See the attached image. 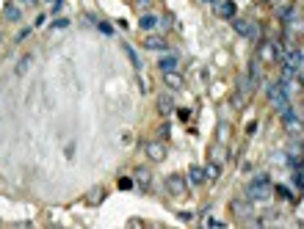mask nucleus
I'll list each match as a JSON object with an SVG mask.
<instances>
[{
    "instance_id": "nucleus-1",
    "label": "nucleus",
    "mask_w": 304,
    "mask_h": 229,
    "mask_svg": "<svg viewBox=\"0 0 304 229\" xmlns=\"http://www.w3.org/2000/svg\"><path fill=\"white\" fill-rule=\"evenodd\" d=\"M271 194V180L266 177V174H260V177H255V180L246 185V196L249 199H255V201H263V199H269Z\"/></svg>"
},
{
    "instance_id": "nucleus-17",
    "label": "nucleus",
    "mask_w": 304,
    "mask_h": 229,
    "mask_svg": "<svg viewBox=\"0 0 304 229\" xmlns=\"http://www.w3.org/2000/svg\"><path fill=\"white\" fill-rule=\"evenodd\" d=\"M219 174H221V163H207V166H205V177H207V180H219Z\"/></svg>"
},
{
    "instance_id": "nucleus-22",
    "label": "nucleus",
    "mask_w": 304,
    "mask_h": 229,
    "mask_svg": "<svg viewBox=\"0 0 304 229\" xmlns=\"http://www.w3.org/2000/svg\"><path fill=\"white\" fill-rule=\"evenodd\" d=\"M133 185H135V182L128 180V177H122V180H119V188H122V191H128V188H133Z\"/></svg>"
},
{
    "instance_id": "nucleus-2",
    "label": "nucleus",
    "mask_w": 304,
    "mask_h": 229,
    "mask_svg": "<svg viewBox=\"0 0 304 229\" xmlns=\"http://www.w3.org/2000/svg\"><path fill=\"white\" fill-rule=\"evenodd\" d=\"M269 102L274 105L276 111H282V108H288V105H290V99H288V83H285V80L269 86Z\"/></svg>"
},
{
    "instance_id": "nucleus-8",
    "label": "nucleus",
    "mask_w": 304,
    "mask_h": 229,
    "mask_svg": "<svg viewBox=\"0 0 304 229\" xmlns=\"http://www.w3.org/2000/svg\"><path fill=\"white\" fill-rule=\"evenodd\" d=\"M166 191H169L171 196H183L185 194V180L180 174H169V177H166Z\"/></svg>"
},
{
    "instance_id": "nucleus-18",
    "label": "nucleus",
    "mask_w": 304,
    "mask_h": 229,
    "mask_svg": "<svg viewBox=\"0 0 304 229\" xmlns=\"http://www.w3.org/2000/svg\"><path fill=\"white\" fill-rule=\"evenodd\" d=\"M233 210H235V215H243V218H246V215L252 213L246 201H235V204H233Z\"/></svg>"
},
{
    "instance_id": "nucleus-25",
    "label": "nucleus",
    "mask_w": 304,
    "mask_h": 229,
    "mask_svg": "<svg viewBox=\"0 0 304 229\" xmlns=\"http://www.w3.org/2000/svg\"><path fill=\"white\" fill-rule=\"evenodd\" d=\"M97 28H100V31H102V33H108V36H111V33H113V28H111V25H108V22H100Z\"/></svg>"
},
{
    "instance_id": "nucleus-26",
    "label": "nucleus",
    "mask_w": 304,
    "mask_h": 229,
    "mask_svg": "<svg viewBox=\"0 0 304 229\" xmlns=\"http://www.w3.org/2000/svg\"><path fill=\"white\" fill-rule=\"evenodd\" d=\"M293 182H296V188H304V174H302V171H299V174H296V177H293Z\"/></svg>"
},
{
    "instance_id": "nucleus-13",
    "label": "nucleus",
    "mask_w": 304,
    "mask_h": 229,
    "mask_svg": "<svg viewBox=\"0 0 304 229\" xmlns=\"http://www.w3.org/2000/svg\"><path fill=\"white\" fill-rule=\"evenodd\" d=\"M158 113H161V116H171V113H174V99L171 97H166V94H163V97H158Z\"/></svg>"
},
{
    "instance_id": "nucleus-21",
    "label": "nucleus",
    "mask_w": 304,
    "mask_h": 229,
    "mask_svg": "<svg viewBox=\"0 0 304 229\" xmlns=\"http://www.w3.org/2000/svg\"><path fill=\"white\" fill-rule=\"evenodd\" d=\"M135 180L141 182V185H147V180H149V174L144 171V168H138V171H135Z\"/></svg>"
},
{
    "instance_id": "nucleus-6",
    "label": "nucleus",
    "mask_w": 304,
    "mask_h": 229,
    "mask_svg": "<svg viewBox=\"0 0 304 229\" xmlns=\"http://www.w3.org/2000/svg\"><path fill=\"white\" fill-rule=\"evenodd\" d=\"M213 11L219 20H235V3L233 0H216L213 3Z\"/></svg>"
},
{
    "instance_id": "nucleus-15",
    "label": "nucleus",
    "mask_w": 304,
    "mask_h": 229,
    "mask_svg": "<svg viewBox=\"0 0 304 229\" xmlns=\"http://www.w3.org/2000/svg\"><path fill=\"white\" fill-rule=\"evenodd\" d=\"M158 69H161V72H171V69H177V56H163L161 61H158Z\"/></svg>"
},
{
    "instance_id": "nucleus-11",
    "label": "nucleus",
    "mask_w": 304,
    "mask_h": 229,
    "mask_svg": "<svg viewBox=\"0 0 304 229\" xmlns=\"http://www.w3.org/2000/svg\"><path fill=\"white\" fill-rule=\"evenodd\" d=\"M233 28H235V33L238 36H246V39H252V36H255V25H252V22H246V20H235L233 22Z\"/></svg>"
},
{
    "instance_id": "nucleus-16",
    "label": "nucleus",
    "mask_w": 304,
    "mask_h": 229,
    "mask_svg": "<svg viewBox=\"0 0 304 229\" xmlns=\"http://www.w3.org/2000/svg\"><path fill=\"white\" fill-rule=\"evenodd\" d=\"M158 22H161V20H158L155 14H144L141 20H138V25H141V31H155Z\"/></svg>"
},
{
    "instance_id": "nucleus-4",
    "label": "nucleus",
    "mask_w": 304,
    "mask_h": 229,
    "mask_svg": "<svg viewBox=\"0 0 304 229\" xmlns=\"http://www.w3.org/2000/svg\"><path fill=\"white\" fill-rule=\"evenodd\" d=\"M257 56H260L263 61H276V58L285 56V47L282 44H276V42H263L260 50H257Z\"/></svg>"
},
{
    "instance_id": "nucleus-5",
    "label": "nucleus",
    "mask_w": 304,
    "mask_h": 229,
    "mask_svg": "<svg viewBox=\"0 0 304 229\" xmlns=\"http://www.w3.org/2000/svg\"><path fill=\"white\" fill-rule=\"evenodd\" d=\"M144 152H147V158L152 160V163H161V160H166V144L163 141H149L147 146H144Z\"/></svg>"
},
{
    "instance_id": "nucleus-9",
    "label": "nucleus",
    "mask_w": 304,
    "mask_h": 229,
    "mask_svg": "<svg viewBox=\"0 0 304 229\" xmlns=\"http://www.w3.org/2000/svg\"><path fill=\"white\" fill-rule=\"evenodd\" d=\"M207 182V177H205V166H197V163H194L191 168H188V185H205Z\"/></svg>"
},
{
    "instance_id": "nucleus-23",
    "label": "nucleus",
    "mask_w": 304,
    "mask_h": 229,
    "mask_svg": "<svg viewBox=\"0 0 304 229\" xmlns=\"http://www.w3.org/2000/svg\"><path fill=\"white\" fill-rule=\"evenodd\" d=\"M67 25H69V20H67V17H64V20H56V22H53V28H56V31L67 28Z\"/></svg>"
},
{
    "instance_id": "nucleus-29",
    "label": "nucleus",
    "mask_w": 304,
    "mask_h": 229,
    "mask_svg": "<svg viewBox=\"0 0 304 229\" xmlns=\"http://www.w3.org/2000/svg\"><path fill=\"white\" fill-rule=\"evenodd\" d=\"M147 3H149V0H138V6H147Z\"/></svg>"
},
{
    "instance_id": "nucleus-3",
    "label": "nucleus",
    "mask_w": 304,
    "mask_h": 229,
    "mask_svg": "<svg viewBox=\"0 0 304 229\" xmlns=\"http://www.w3.org/2000/svg\"><path fill=\"white\" fill-rule=\"evenodd\" d=\"M279 116H282V127H285V132H288V135H302V132H304V122L296 116V113H293V108H290V105L279 111Z\"/></svg>"
},
{
    "instance_id": "nucleus-31",
    "label": "nucleus",
    "mask_w": 304,
    "mask_h": 229,
    "mask_svg": "<svg viewBox=\"0 0 304 229\" xmlns=\"http://www.w3.org/2000/svg\"><path fill=\"white\" fill-rule=\"evenodd\" d=\"M302 83H304V72H302Z\"/></svg>"
},
{
    "instance_id": "nucleus-30",
    "label": "nucleus",
    "mask_w": 304,
    "mask_h": 229,
    "mask_svg": "<svg viewBox=\"0 0 304 229\" xmlns=\"http://www.w3.org/2000/svg\"><path fill=\"white\" fill-rule=\"evenodd\" d=\"M202 3H216V0H202Z\"/></svg>"
},
{
    "instance_id": "nucleus-14",
    "label": "nucleus",
    "mask_w": 304,
    "mask_h": 229,
    "mask_svg": "<svg viewBox=\"0 0 304 229\" xmlns=\"http://www.w3.org/2000/svg\"><path fill=\"white\" fill-rule=\"evenodd\" d=\"M3 17H6V22H20L22 8L17 6V3H6V8H3Z\"/></svg>"
},
{
    "instance_id": "nucleus-10",
    "label": "nucleus",
    "mask_w": 304,
    "mask_h": 229,
    "mask_svg": "<svg viewBox=\"0 0 304 229\" xmlns=\"http://www.w3.org/2000/svg\"><path fill=\"white\" fill-rule=\"evenodd\" d=\"M163 83L169 86V89L180 91L185 86V80H183V75H177V69H171V72H163Z\"/></svg>"
},
{
    "instance_id": "nucleus-28",
    "label": "nucleus",
    "mask_w": 304,
    "mask_h": 229,
    "mask_svg": "<svg viewBox=\"0 0 304 229\" xmlns=\"http://www.w3.org/2000/svg\"><path fill=\"white\" fill-rule=\"evenodd\" d=\"M20 6H22V8H34L36 0H20Z\"/></svg>"
},
{
    "instance_id": "nucleus-12",
    "label": "nucleus",
    "mask_w": 304,
    "mask_h": 229,
    "mask_svg": "<svg viewBox=\"0 0 304 229\" xmlns=\"http://www.w3.org/2000/svg\"><path fill=\"white\" fill-rule=\"evenodd\" d=\"M144 50H169V42L163 36H144Z\"/></svg>"
},
{
    "instance_id": "nucleus-24",
    "label": "nucleus",
    "mask_w": 304,
    "mask_h": 229,
    "mask_svg": "<svg viewBox=\"0 0 304 229\" xmlns=\"http://www.w3.org/2000/svg\"><path fill=\"white\" fill-rule=\"evenodd\" d=\"M276 194H279V196H285V199H293V196H290V191H288L285 185H279V188H276Z\"/></svg>"
},
{
    "instance_id": "nucleus-7",
    "label": "nucleus",
    "mask_w": 304,
    "mask_h": 229,
    "mask_svg": "<svg viewBox=\"0 0 304 229\" xmlns=\"http://www.w3.org/2000/svg\"><path fill=\"white\" fill-rule=\"evenodd\" d=\"M282 64H288V66H293V69H302V66H304V50H299V47L285 50Z\"/></svg>"
},
{
    "instance_id": "nucleus-19",
    "label": "nucleus",
    "mask_w": 304,
    "mask_h": 229,
    "mask_svg": "<svg viewBox=\"0 0 304 229\" xmlns=\"http://www.w3.org/2000/svg\"><path fill=\"white\" fill-rule=\"evenodd\" d=\"M28 66H31V56H25L20 64H17V75H22V72H28Z\"/></svg>"
},
{
    "instance_id": "nucleus-27",
    "label": "nucleus",
    "mask_w": 304,
    "mask_h": 229,
    "mask_svg": "<svg viewBox=\"0 0 304 229\" xmlns=\"http://www.w3.org/2000/svg\"><path fill=\"white\" fill-rule=\"evenodd\" d=\"M158 135H161V138H169V125H163L161 130H158Z\"/></svg>"
},
{
    "instance_id": "nucleus-20",
    "label": "nucleus",
    "mask_w": 304,
    "mask_h": 229,
    "mask_svg": "<svg viewBox=\"0 0 304 229\" xmlns=\"http://www.w3.org/2000/svg\"><path fill=\"white\" fill-rule=\"evenodd\" d=\"M210 155H213V163H221V160H224V149H219V146H213Z\"/></svg>"
}]
</instances>
